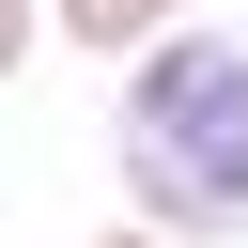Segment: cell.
Segmentation results:
<instances>
[{
    "label": "cell",
    "mask_w": 248,
    "mask_h": 248,
    "mask_svg": "<svg viewBox=\"0 0 248 248\" xmlns=\"http://www.w3.org/2000/svg\"><path fill=\"white\" fill-rule=\"evenodd\" d=\"M108 155L155 232H248V31H170L155 62H124Z\"/></svg>",
    "instance_id": "1"
},
{
    "label": "cell",
    "mask_w": 248,
    "mask_h": 248,
    "mask_svg": "<svg viewBox=\"0 0 248 248\" xmlns=\"http://www.w3.org/2000/svg\"><path fill=\"white\" fill-rule=\"evenodd\" d=\"M62 16V46H93V62H155L170 31H186V0H46Z\"/></svg>",
    "instance_id": "2"
},
{
    "label": "cell",
    "mask_w": 248,
    "mask_h": 248,
    "mask_svg": "<svg viewBox=\"0 0 248 248\" xmlns=\"http://www.w3.org/2000/svg\"><path fill=\"white\" fill-rule=\"evenodd\" d=\"M46 31H62V16H46V0H0V78H16V62H31V46H46Z\"/></svg>",
    "instance_id": "3"
},
{
    "label": "cell",
    "mask_w": 248,
    "mask_h": 248,
    "mask_svg": "<svg viewBox=\"0 0 248 248\" xmlns=\"http://www.w3.org/2000/svg\"><path fill=\"white\" fill-rule=\"evenodd\" d=\"M93 248H170V232H155V217H140V232H93Z\"/></svg>",
    "instance_id": "4"
}]
</instances>
